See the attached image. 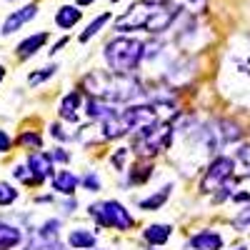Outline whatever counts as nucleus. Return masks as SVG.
Masks as SVG:
<instances>
[{
    "label": "nucleus",
    "mask_w": 250,
    "mask_h": 250,
    "mask_svg": "<svg viewBox=\"0 0 250 250\" xmlns=\"http://www.w3.org/2000/svg\"><path fill=\"white\" fill-rule=\"evenodd\" d=\"M18 200V190L8 183H0V205H10Z\"/></svg>",
    "instance_id": "nucleus-21"
},
{
    "label": "nucleus",
    "mask_w": 250,
    "mask_h": 250,
    "mask_svg": "<svg viewBox=\"0 0 250 250\" xmlns=\"http://www.w3.org/2000/svg\"><path fill=\"white\" fill-rule=\"evenodd\" d=\"M115 3H118V0H115Z\"/></svg>",
    "instance_id": "nucleus-36"
},
{
    "label": "nucleus",
    "mask_w": 250,
    "mask_h": 250,
    "mask_svg": "<svg viewBox=\"0 0 250 250\" xmlns=\"http://www.w3.org/2000/svg\"><path fill=\"white\" fill-rule=\"evenodd\" d=\"M28 168H30V173H33L35 185H38V183H43V180L50 178V173H53V158L45 155V153H33V155L28 158Z\"/></svg>",
    "instance_id": "nucleus-8"
},
{
    "label": "nucleus",
    "mask_w": 250,
    "mask_h": 250,
    "mask_svg": "<svg viewBox=\"0 0 250 250\" xmlns=\"http://www.w3.org/2000/svg\"><path fill=\"white\" fill-rule=\"evenodd\" d=\"M90 3H95V0H78V5H90Z\"/></svg>",
    "instance_id": "nucleus-33"
},
{
    "label": "nucleus",
    "mask_w": 250,
    "mask_h": 250,
    "mask_svg": "<svg viewBox=\"0 0 250 250\" xmlns=\"http://www.w3.org/2000/svg\"><path fill=\"white\" fill-rule=\"evenodd\" d=\"M150 175H153V168L148 163H138L135 168L130 170V183L133 185H140V183H148L150 180Z\"/></svg>",
    "instance_id": "nucleus-20"
},
{
    "label": "nucleus",
    "mask_w": 250,
    "mask_h": 250,
    "mask_svg": "<svg viewBox=\"0 0 250 250\" xmlns=\"http://www.w3.org/2000/svg\"><path fill=\"white\" fill-rule=\"evenodd\" d=\"M65 43H68V38H62V40H58V43L53 45V50H50V53H58V50H62V48H65Z\"/></svg>",
    "instance_id": "nucleus-31"
},
{
    "label": "nucleus",
    "mask_w": 250,
    "mask_h": 250,
    "mask_svg": "<svg viewBox=\"0 0 250 250\" xmlns=\"http://www.w3.org/2000/svg\"><path fill=\"white\" fill-rule=\"evenodd\" d=\"M125 158H128V148H118V150H115V155H113V165H115V170H123Z\"/></svg>",
    "instance_id": "nucleus-27"
},
{
    "label": "nucleus",
    "mask_w": 250,
    "mask_h": 250,
    "mask_svg": "<svg viewBox=\"0 0 250 250\" xmlns=\"http://www.w3.org/2000/svg\"><path fill=\"white\" fill-rule=\"evenodd\" d=\"M235 250H248V248H235Z\"/></svg>",
    "instance_id": "nucleus-35"
},
{
    "label": "nucleus",
    "mask_w": 250,
    "mask_h": 250,
    "mask_svg": "<svg viewBox=\"0 0 250 250\" xmlns=\"http://www.w3.org/2000/svg\"><path fill=\"white\" fill-rule=\"evenodd\" d=\"M35 15H38V5L20 8V10H15V13H10V15L5 18V23H3V28H0V33H3V35H13L15 30L23 28L25 23H30Z\"/></svg>",
    "instance_id": "nucleus-7"
},
{
    "label": "nucleus",
    "mask_w": 250,
    "mask_h": 250,
    "mask_svg": "<svg viewBox=\"0 0 250 250\" xmlns=\"http://www.w3.org/2000/svg\"><path fill=\"white\" fill-rule=\"evenodd\" d=\"M90 215L103 228H115V230H130L133 228L130 213L125 210V205H120L118 200H105V203L90 205Z\"/></svg>",
    "instance_id": "nucleus-4"
},
{
    "label": "nucleus",
    "mask_w": 250,
    "mask_h": 250,
    "mask_svg": "<svg viewBox=\"0 0 250 250\" xmlns=\"http://www.w3.org/2000/svg\"><path fill=\"white\" fill-rule=\"evenodd\" d=\"M10 145H13L10 135H8L5 130H0V153H8V150H10Z\"/></svg>",
    "instance_id": "nucleus-29"
},
{
    "label": "nucleus",
    "mask_w": 250,
    "mask_h": 250,
    "mask_svg": "<svg viewBox=\"0 0 250 250\" xmlns=\"http://www.w3.org/2000/svg\"><path fill=\"white\" fill-rule=\"evenodd\" d=\"M233 170H235V160H233V158H228V155L215 158V160L210 163V168H208L205 178L200 180V190H203V193L218 190L220 185L228 183V178L233 175Z\"/></svg>",
    "instance_id": "nucleus-5"
},
{
    "label": "nucleus",
    "mask_w": 250,
    "mask_h": 250,
    "mask_svg": "<svg viewBox=\"0 0 250 250\" xmlns=\"http://www.w3.org/2000/svg\"><path fill=\"white\" fill-rule=\"evenodd\" d=\"M245 225H250V205L235 218V228H245Z\"/></svg>",
    "instance_id": "nucleus-28"
},
{
    "label": "nucleus",
    "mask_w": 250,
    "mask_h": 250,
    "mask_svg": "<svg viewBox=\"0 0 250 250\" xmlns=\"http://www.w3.org/2000/svg\"><path fill=\"white\" fill-rule=\"evenodd\" d=\"M233 200H238V203H245V200H250V193H235V195H233Z\"/></svg>",
    "instance_id": "nucleus-32"
},
{
    "label": "nucleus",
    "mask_w": 250,
    "mask_h": 250,
    "mask_svg": "<svg viewBox=\"0 0 250 250\" xmlns=\"http://www.w3.org/2000/svg\"><path fill=\"white\" fill-rule=\"evenodd\" d=\"M75 185H78V178L68 170H58L53 175V190L55 193H62V195H73L75 193Z\"/></svg>",
    "instance_id": "nucleus-13"
},
{
    "label": "nucleus",
    "mask_w": 250,
    "mask_h": 250,
    "mask_svg": "<svg viewBox=\"0 0 250 250\" xmlns=\"http://www.w3.org/2000/svg\"><path fill=\"white\" fill-rule=\"evenodd\" d=\"M45 43H48V33H35V35L25 38L23 43L18 45V55H20V58H30V55H35L38 50H43Z\"/></svg>",
    "instance_id": "nucleus-12"
},
{
    "label": "nucleus",
    "mask_w": 250,
    "mask_h": 250,
    "mask_svg": "<svg viewBox=\"0 0 250 250\" xmlns=\"http://www.w3.org/2000/svg\"><path fill=\"white\" fill-rule=\"evenodd\" d=\"M108 20H110V13H103V15H98V18L93 20V23L85 28V33H80V43H88V40H90L93 35H98L103 28H105Z\"/></svg>",
    "instance_id": "nucleus-19"
},
{
    "label": "nucleus",
    "mask_w": 250,
    "mask_h": 250,
    "mask_svg": "<svg viewBox=\"0 0 250 250\" xmlns=\"http://www.w3.org/2000/svg\"><path fill=\"white\" fill-rule=\"evenodd\" d=\"M3 78H5V68L0 65V83H3Z\"/></svg>",
    "instance_id": "nucleus-34"
},
{
    "label": "nucleus",
    "mask_w": 250,
    "mask_h": 250,
    "mask_svg": "<svg viewBox=\"0 0 250 250\" xmlns=\"http://www.w3.org/2000/svg\"><path fill=\"white\" fill-rule=\"evenodd\" d=\"M68 243H70V248H75V250H90V248H95L98 240H95V233L85 230V228H78V230H70Z\"/></svg>",
    "instance_id": "nucleus-14"
},
{
    "label": "nucleus",
    "mask_w": 250,
    "mask_h": 250,
    "mask_svg": "<svg viewBox=\"0 0 250 250\" xmlns=\"http://www.w3.org/2000/svg\"><path fill=\"white\" fill-rule=\"evenodd\" d=\"M78 108H80V93H68L65 98L60 100V105H58V113H60V118L62 120H70V123H75L78 120Z\"/></svg>",
    "instance_id": "nucleus-11"
},
{
    "label": "nucleus",
    "mask_w": 250,
    "mask_h": 250,
    "mask_svg": "<svg viewBox=\"0 0 250 250\" xmlns=\"http://www.w3.org/2000/svg\"><path fill=\"white\" fill-rule=\"evenodd\" d=\"M85 113H88V118H93V120H105V118L115 115L118 110L110 105L108 100H103V98H95V95H90V98L85 100Z\"/></svg>",
    "instance_id": "nucleus-9"
},
{
    "label": "nucleus",
    "mask_w": 250,
    "mask_h": 250,
    "mask_svg": "<svg viewBox=\"0 0 250 250\" xmlns=\"http://www.w3.org/2000/svg\"><path fill=\"white\" fill-rule=\"evenodd\" d=\"M220 128H225V130H223V143H233V140L240 138V130H238L235 123H223Z\"/></svg>",
    "instance_id": "nucleus-22"
},
{
    "label": "nucleus",
    "mask_w": 250,
    "mask_h": 250,
    "mask_svg": "<svg viewBox=\"0 0 250 250\" xmlns=\"http://www.w3.org/2000/svg\"><path fill=\"white\" fill-rule=\"evenodd\" d=\"M190 248L193 250H220L223 248V238L213 230H203L198 235L190 238Z\"/></svg>",
    "instance_id": "nucleus-10"
},
{
    "label": "nucleus",
    "mask_w": 250,
    "mask_h": 250,
    "mask_svg": "<svg viewBox=\"0 0 250 250\" xmlns=\"http://www.w3.org/2000/svg\"><path fill=\"white\" fill-rule=\"evenodd\" d=\"M173 140V125L170 123H163V125H150L138 133L135 138V153L138 155H158L170 145Z\"/></svg>",
    "instance_id": "nucleus-3"
},
{
    "label": "nucleus",
    "mask_w": 250,
    "mask_h": 250,
    "mask_svg": "<svg viewBox=\"0 0 250 250\" xmlns=\"http://www.w3.org/2000/svg\"><path fill=\"white\" fill-rule=\"evenodd\" d=\"M235 158H238V163L245 168V175H250V145H243V148L235 153Z\"/></svg>",
    "instance_id": "nucleus-23"
},
{
    "label": "nucleus",
    "mask_w": 250,
    "mask_h": 250,
    "mask_svg": "<svg viewBox=\"0 0 250 250\" xmlns=\"http://www.w3.org/2000/svg\"><path fill=\"white\" fill-rule=\"evenodd\" d=\"M53 73H55V65H50V68H43L40 73H33V75L28 78V83H30V85H38L40 80H48V78H50Z\"/></svg>",
    "instance_id": "nucleus-25"
},
{
    "label": "nucleus",
    "mask_w": 250,
    "mask_h": 250,
    "mask_svg": "<svg viewBox=\"0 0 250 250\" xmlns=\"http://www.w3.org/2000/svg\"><path fill=\"white\" fill-rule=\"evenodd\" d=\"M20 240H23V233H20L18 228H13L8 223H0V250H10Z\"/></svg>",
    "instance_id": "nucleus-17"
},
{
    "label": "nucleus",
    "mask_w": 250,
    "mask_h": 250,
    "mask_svg": "<svg viewBox=\"0 0 250 250\" xmlns=\"http://www.w3.org/2000/svg\"><path fill=\"white\" fill-rule=\"evenodd\" d=\"M143 58H145V43L135 38H113L105 45V62L118 75L133 73Z\"/></svg>",
    "instance_id": "nucleus-2"
},
{
    "label": "nucleus",
    "mask_w": 250,
    "mask_h": 250,
    "mask_svg": "<svg viewBox=\"0 0 250 250\" xmlns=\"http://www.w3.org/2000/svg\"><path fill=\"white\" fill-rule=\"evenodd\" d=\"M53 158H55V160H60V163H68V153H62V150H55V153H53Z\"/></svg>",
    "instance_id": "nucleus-30"
},
{
    "label": "nucleus",
    "mask_w": 250,
    "mask_h": 250,
    "mask_svg": "<svg viewBox=\"0 0 250 250\" xmlns=\"http://www.w3.org/2000/svg\"><path fill=\"white\" fill-rule=\"evenodd\" d=\"M80 15H83V13H80L75 5H62V8L55 13V23H58L62 30H70L78 20H80Z\"/></svg>",
    "instance_id": "nucleus-15"
},
{
    "label": "nucleus",
    "mask_w": 250,
    "mask_h": 250,
    "mask_svg": "<svg viewBox=\"0 0 250 250\" xmlns=\"http://www.w3.org/2000/svg\"><path fill=\"white\" fill-rule=\"evenodd\" d=\"M118 115L125 123L128 133H140V130H145V128H150V125L158 123V110L153 105H133V108L123 110Z\"/></svg>",
    "instance_id": "nucleus-6"
},
{
    "label": "nucleus",
    "mask_w": 250,
    "mask_h": 250,
    "mask_svg": "<svg viewBox=\"0 0 250 250\" xmlns=\"http://www.w3.org/2000/svg\"><path fill=\"white\" fill-rule=\"evenodd\" d=\"M170 233H173L170 225H150V228H145L143 238L148 240L150 245H165L168 238H170Z\"/></svg>",
    "instance_id": "nucleus-16"
},
{
    "label": "nucleus",
    "mask_w": 250,
    "mask_h": 250,
    "mask_svg": "<svg viewBox=\"0 0 250 250\" xmlns=\"http://www.w3.org/2000/svg\"><path fill=\"white\" fill-rule=\"evenodd\" d=\"M170 190H173V185H165V188H160L158 193H153L150 198H143L138 205H140V210H158V208L170 198Z\"/></svg>",
    "instance_id": "nucleus-18"
},
{
    "label": "nucleus",
    "mask_w": 250,
    "mask_h": 250,
    "mask_svg": "<svg viewBox=\"0 0 250 250\" xmlns=\"http://www.w3.org/2000/svg\"><path fill=\"white\" fill-rule=\"evenodd\" d=\"M178 8L168 0H140L125 15L115 20V30L130 33V30H148V33H163L175 20Z\"/></svg>",
    "instance_id": "nucleus-1"
},
{
    "label": "nucleus",
    "mask_w": 250,
    "mask_h": 250,
    "mask_svg": "<svg viewBox=\"0 0 250 250\" xmlns=\"http://www.w3.org/2000/svg\"><path fill=\"white\" fill-rule=\"evenodd\" d=\"M83 185H85V188H88L90 193L100 190V180H98V175H95V173H88L85 178H83Z\"/></svg>",
    "instance_id": "nucleus-26"
},
{
    "label": "nucleus",
    "mask_w": 250,
    "mask_h": 250,
    "mask_svg": "<svg viewBox=\"0 0 250 250\" xmlns=\"http://www.w3.org/2000/svg\"><path fill=\"white\" fill-rule=\"evenodd\" d=\"M20 145H30V148H40L43 145V138L35 133H20Z\"/></svg>",
    "instance_id": "nucleus-24"
}]
</instances>
